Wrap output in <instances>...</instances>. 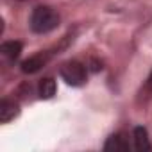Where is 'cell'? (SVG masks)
I'll return each mask as SVG.
<instances>
[{
  "instance_id": "obj_3",
  "label": "cell",
  "mask_w": 152,
  "mask_h": 152,
  "mask_svg": "<svg viewBox=\"0 0 152 152\" xmlns=\"http://www.w3.org/2000/svg\"><path fill=\"white\" fill-rule=\"evenodd\" d=\"M52 57V52L50 50H45V52H38L34 56H31L29 59H25L22 63V72L23 73H36L38 70H41Z\"/></svg>"
},
{
  "instance_id": "obj_9",
  "label": "cell",
  "mask_w": 152,
  "mask_h": 152,
  "mask_svg": "<svg viewBox=\"0 0 152 152\" xmlns=\"http://www.w3.org/2000/svg\"><path fill=\"white\" fill-rule=\"evenodd\" d=\"M148 88H152V73H150V77H148Z\"/></svg>"
},
{
  "instance_id": "obj_8",
  "label": "cell",
  "mask_w": 152,
  "mask_h": 152,
  "mask_svg": "<svg viewBox=\"0 0 152 152\" xmlns=\"http://www.w3.org/2000/svg\"><path fill=\"white\" fill-rule=\"evenodd\" d=\"M56 90H57V86H56V81L52 77H45V79L39 81L38 93H39L41 99H52L56 95Z\"/></svg>"
},
{
  "instance_id": "obj_1",
  "label": "cell",
  "mask_w": 152,
  "mask_h": 152,
  "mask_svg": "<svg viewBox=\"0 0 152 152\" xmlns=\"http://www.w3.org/2000/svg\"><path fill=\"white\" fill-rule=\"evenodd\" d=\"M59 22H61L59 13L50 6L34 7L31 13V18H29V25H31L32 32H36V34H47V32L54 31L59 25Z\"/></svg>"
},
{
  "instance_id": "obj_7",
  "label": "cell",
  "mask_w": 152,
  "mask_h": 152,
  "mask_svg": "<svg viewBox=\"0 0 152 152\" xmlns=\"http://www.w3.org/2000/svg\"><path fill=\"white\" fill-rule=\"evenodd\" d=\"M132 138H134V148H136V150H140V152H143V150H152V145H150V141H148V132H147L145 127H136Z\"/></svg>"
},
{
  "instance_id": "obj_6",
  "label": "cell",
  "mask_w": 152,
  "mask_h": 152,
  "mask_svg": "<svg viewBox=\"0 0 152 152\" xmlns=\"http://www.w3.org/2000/svg\"><path fill=\"white\" fill-rule=\"evenodd\" d=\"M131 145H129V140L125 134L118 132V134H113L107 138L106 145H104V150H129Z\"/></svg>"
},
{
  "instance_id": "obj_2",
  "label": "cell",
  "mask_w": 152,
  "mask_h": 152,
  "mask_svg": "<svg viewBox=\"0 0 152 152\" xmlns=\"http://www.w3.org/2000/svg\"><path fill=\"white\" fill-rule=\"evenodd\" d=\"M59 73L66 84L70 86H83L86 83V77H88V72H86V66L81 63V61H66L61 64L59 68Z\"/></svg>"
},
{
  "instance_id": "obj_4",
  "label": "cell",
  "mask_w": 152,
  "mask_h": 152,
  "mask_svg": "<svg viewBox=\"0 0 152 152\" xmlns=\"http://www.w3.org/2000/svg\"><path fill=\"white\" fill-rule=\"evenodd\" d=\"M22 48H23V45L20 41H6V43H2V47H0V54H2L4 61L13 63L22 54Z\"/></svg>"
},
{
  "instance_id": "obj_5",
  "label": "cell",
  "mask_w": 152,
  "mask_h": 152,
  "mask_svg": "<svg viewBox=\"0 0 152 152\" xmlns=\"http://www.w3.org/2000/svg\"><path fill=\"white\" fill-rule=\"evenodd\" d=\"M18 113H20V107L15 100H9V99L2 100V104H0V122L2 124L11 122L15 116H18Z\"/></svg>"
}]
</instances>
